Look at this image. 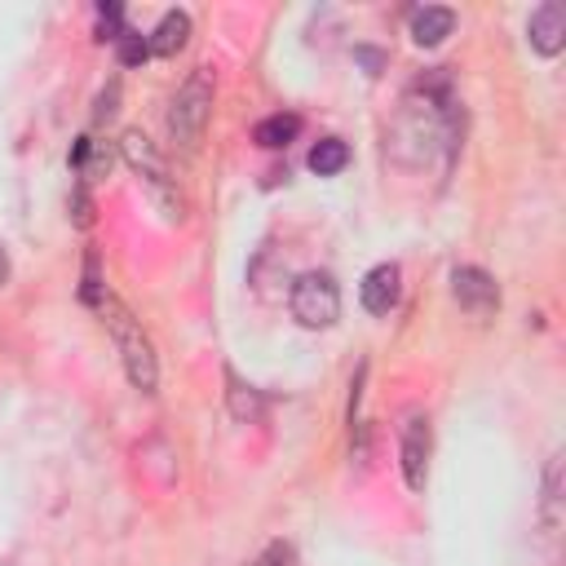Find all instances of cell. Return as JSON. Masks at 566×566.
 <instances>
[{"mask_svg":"<svg viewBox=\"0 0 566 566\" xmlns=\"http://www.w3.org/2000/svg\"><path fill=\"white\" fill-rule=\"evenodd\" d=\"M526 35H531V49H535V53H544V57L562 53V44H566V4L544 0V4L531 13Z\"/></svg>","mask_w":566,"mask_h":566,"instance_id":"obj_7","label":"cell"},{"mask_svg":"<svg viewBox=\"0 0 566 566\" xmlns=\"http://www.w3.org/2000/svg\"><path fill=\"white\" fill-rule=\"evenodd\" d=\"M208 115H212V75H208V66H195L186 75V84L177 88L172 106H168V133H172V142L195 146L203 137V128H208Z\"/></svg>","mask_w":566,"mask_h":566,"instance_id":"obj_2","label":"cell"},{"mask_svg":"<svg viewBox=\"0 0 566 566\" xmlns=\"http://www.w3.org/2000/svg\"><path fill=\"white\" fill-rule=\"evenodd\" d=\"M226 385H230V411H234L239 420H256V416H261V394H256L252 385H243L234 371H226Z\"/></svg>","mask_w":566,"mask_h":566,"instance_id":"obj_14","label":"cell"},{"mask_svg":"<svg viewBox=\"0 0 566 566\" xmlns=\"http://www.w3.org/2000/svg\"><path fill=\"white\" fill-rule=\"evenodd\" d=\"M296 133H301V119H296V115H265V119L252 128L256 146H265V150H283L287 142H296Z\"/></svg>","mask_w":566,"mask_h":566,"instance_id":"obj_11","label":"cell"},{"mask_svg":"<svg viewBox=\"0 0 566 566\" xmlns=\"http://www.w3.org/2000/svg\"><path fill=\"white\" fill-rule=\"evenodd\" d=\"M186 40H190V18H186L181 9H168V13L155 22V31L146 35L150 53H159V57H172L177 49H186Z\"/></svg>","mask_w":566,"mask_h":566,"instance_id":"obj_10","label":"cell"},{"mask_svg":"<svg viewBox=\"0 0 566 566\" xmlns=\"http://www.w3.org/2000/svg\"><path fill=\"white\" fill-rule=\"evenodd\" d=\"M358 296H363V310H367V314H389V310L398 305V265H376V270H367Z\"/></svg>","mask_w":566,"mask_h":566,"instance_id":"obj_8","label":"cell"},{"mask_svg":"<svg viewBox=\"0 0 566 566\" xmlns=\"http://www.w3.org/2000/svg\"><path fill=\"white\" fill-rule=\"evenodd\" d=\"M539 513H544V526L548 531H557V522H562V451L548 460V469H544V500H539Z\"/></svg>","mask_w":566,"mask_h":566,"instance_id":"obj_12","label":"cell"},{"mask_svg":"<svg viewBox=\"0 0 566 566\" xmlns=\"http://www.w3.org/2000/svg\"><path fill=\"white\" fill-rule=\"evenodd\" d=\"M451 296H455V305H460L464 314H473V318H486V314L500 310V287H495V279H491L486 270H478V265H455V270H451Z\"/></svg>","mask_w":566,"mask_h":566,"instance_id":"obj_5","label":"cell"},{"mask_svg":"<svg viewBox=\"0 0 566 566\" xmlns=\"http://www.w3.org/2000/svg\"><path fill=\"white\" fill-rule=\"evenodd\" d=\"M119 155H124L128 168L150 186L155 203H159L168 217H181V199H177V190H172V181H168V164H164V155L155 150V142H150L146 133L128 128V133L119 137Z\"/></svg>","mask_w":566,"mask_h":566,"instance_id":"obj_3","label":"cell"},{"mask_svg":"<svg viewBox=\"0 0 566 566\" xmlns=\"http://www.w3.org/2000/svg\"><path fill=\"white\" fill-rule=\"evenodd\" d=\"M102 314H106V327H111V336H115V349H119V358H124V371H128L133 389L155 394V385H159V363H155L150 336L142 332V323H137L115 296L102 301Z\"/></svg>","mask_w":566,"mask_h":566,"instance_id":"obj_1","label":"cell"},{"mask_svg":"<svg viewBox=\"0 0 566 566\" xmlns=\"http://www.w3.org/2000/svg\"><path fill=\"white\" fill-rule=\"evenodd\" d=\"M424 473H429V416L416 411L402 424V478L411 491H420Z\"/></svg>","mask_w":566,"mask_h":566,"instance_id":"obj_6","label":"cell"},{"mask_svg":"<svg viewBox=\"0 0 566 566\" xmlns=\"http://www.w3.org/2000/svg\"><path fill=\"white\" fill-rule=\"evenodd\" d=\"M252 566H292V548L274 539V544H265V548H261V557H256Z\"/></svg>","mask_w":566,"mask_h":566,"instance_id":"obj_17","label":"cell"},{"mask_svg":"<svg viewBox=\"0 0 566 566\" xmlns=\"http://www.w3.org/2000/svg\"><path fill=\"white\" fill-rule=\"evenodd\" d=\"M349 164V146L340 142V137H323V142H314V150H310V168L318 172V177H332V172H340Z\"/></svg>","mask_w":566,"mask_h":566,"instance_id":"obj_13","label":"cell"},{"mask_svg":"<svg viewBox=\"0 0 566 566\" xmlns=\"http://www.w3.org/2000/svg\"><path fill=\"white\" fill-rule=\"evenodd\" d=\"M9 279V256H4V248H0V283Z\"/></svg>","mask_w":566,"mask_h":566,"instance_id":"obj_18","label":"cell"},{"mask_svg":"<svg viewBox=\"0 0 566 566\" xmlns=\"http://www.w3.org/2000/svg\"><path fill=\"white\" fill-rule=\"evenodd\" d=\"M115 53H119L124 66H142V62L150 57V44H146V35H137V31L124 27V31L115 35Z\"/></svg>","mask_w":566,"mask_h":566,"instance_id":"obj_15","label":"cell"},{"mask_svg":"<svg viewBox=\"0 0 566 566\" xmlns=\"http://www.w3.org/2000/svg\"><path fill=\"white\" fill-rule=\"evenodd\" d=\"M80 296L88 301V305H102L106 296H102V283H97V256L88 252V261H84V287H80Z\"/></svg>","mask_w":566,"mask_h":566,"instance_id":"obj_16","label":"cell"},{"mask_svg":"<svg viewBox=\"0 0 566 566\" xmlns=\"http://www.w3.org/2000/svg\"><path fill=\"white\" fill-rule=\"evenodd\" d=\"M451 27H455V13L442 9V4H429V9H416V13H411V40H416L420 49L442 44V40L451 35Z\"/></svg>","mask_w":566,"mask_h":566,"instance_id":"obj_9","label":"cell"},{"mask_svg":"<svg viewBox=\"0 0 566 566\" xmlns=\"http://www.w3.org/2000/svg\"><path fill=\"white\" fill-rule=\"evenodd\" d=\"M287 305H292V318H296L301 327H310V332L332 327V323H336V314H340V292H336V279H332V274H323V270L301 274V279L292 283Z\"/></svg>","mask_w":566,"mask_h":566,"instance_id":"obj_4","label":"cell"}]
</instances>
